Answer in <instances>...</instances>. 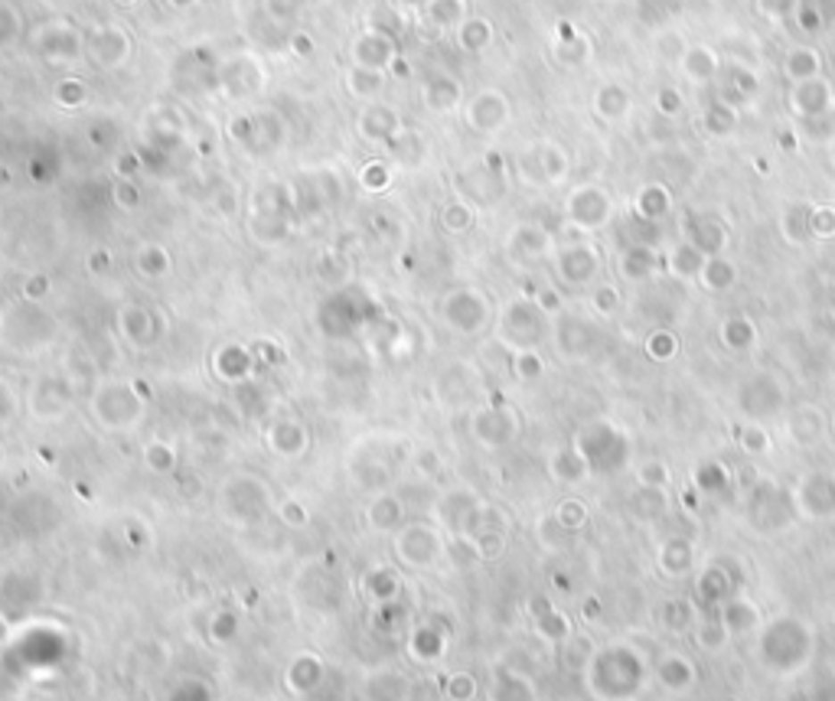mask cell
I'll return each mask as SVG.
<instances>
[{
  "mask_svg": "<svg viewBox=\"0 0 835 701\" xmlns=\"http://www.w3.org/2000/svg\"><path fill=\"white\" fill-rule=\"evenodd\" d=\"M118 330H121V336L131 342L134 350H144V346H153L161 326H157V320H153V313L147 307L128 303V307L118 310Z\"/></svg>",
  "mask_w": 835,
  "mask_h": 701,
  "instance_id": "5bb4252c",
  "label": "cell"
},
{
  "mask_svg": "<svg viewBox=\"0 0 835 701\" xmlns=\"http://www.w3.org/2000/svg\"><path fill=\"white\" fill-rule=\"evenodd\" d=\"M46 291H49V277L46 275H37L27 285V301H39V297H46Z\"/></svg>",
  "mask_w": 835,
  "mask_h": 701,
  "instance_id": "94428289",
  "label": "cell"
},
{
  "mask_svg": "<svg viewBox=\"0 0 835 701\" xmlns=\"http://www.w3.org/2000/svg\"><path fill=\"white\" fill-rule=\"evenodd\" d=\"M392 551L399 558L401 568L409 571H427L441 565L447 555V535L437 522H405L395 535H392Z\"/></svg>",
  "mask_w": 835,
  "mask_h": 701,
  "instance_id": "3957f363",
  "label": "cell"
},
{
  "mask_svg": "<svg viewBox=\"0 0 835 701\" xmlns=\"http://www.w3.org/2000/svg\"><path fill=\"white\" fill-rule=\"evenodd\" d=\"M699 277H702V285H708L712 291H724V287L734 285V265H728L724 258H712V261L702 265Z\"/></svg>",
  "mask_w": 835,
  "mask_h": 701,
  "instance_id": "f35d334b",
  "label": "cell"
},
{
  "mask_svg": "<svg viewBox=\"0 0 835 701\" xmlns=\"http://www.w3.org/2000/svg\"><path fill=\"white\" fill-rule=\"evenodd\" d=\"M503 340L513 342L516 352L532 350L542 340V307L532 301H516L503 313Z\"/></svg>",
  "mask_w": 835,
  "mask_h": 701,
  "instance_id": "8fae6325",
  "label": "cell"
},
{
  "mask_svg": "<svg viewBox=\"0 0 835 701\" xmlns=\"http://www.w3.org/2000/svg\"><path fill=\"white\" fill-rule=\"evenodd\" d=\"M484 509V499L470 490V486H451L441 490L431 502L434 522L444 529L447 539H470V532L476 525V515Z\"/></svg>",
  "mask_w": 835,
  "mask_h": 701,
  "instance_id": "8992f818",
  "label": "cell"
},
{
  "mask_svg": "<svg viewBox=\"0 0 835 701\" xmlns=\"http://www.w3.org/2000/svg\"><path fill=\"white\" fill-rule=\"evenodd\" d=\"M114 193H121V200H114V202H121L124 209H134V202H137V193H134L128 183H124V186H118Z\"/></svg>",
  "mask_w": 835,
  "mask_h": 701,
  "instance_id": "6125c7cd",
  "label": "cell"
},
{
  "mask_svg": "<svg viewBox=\"0 0 835 701\" xmlns=\"http://www.w3.org/2000/svg\"><path fill=\"white\" fill-rule=\"evenodd\" d=\"M352 59H356V66H362V69H382L395 59V43H392L385 33H379V29L362 33V37L352 43Z\"/></svg>",
  "mask_w": 835,
  "mask_h": 701,
  "instance_id": "d6986e66",
  "label": "cell"
},
{
  "mask_svg": "<svg viewBox=\"0 0 835 701\" xmlns=\"http://www.w3.org/2000/svg\"><path fill=\"white\" fill-rule=\"evenodd\" d=\"M320 679H323V663L313 653H301L294 663H291V669H287V682H291L294 692H310V689L320 685Z\"/></svg>",
  "mask_w": 835,
  "mask_h": 701,
  "instance_id": "f546056e",
  "label": "cell"
},
{
  "mask_svg": "<svg viewBox=\"0 0 835 701\" xmlns=\"http://www.w3.org/2000/svg\"><path fill=\"white\" fill-rule=\"evenodd\" d=\"M575 447L588 460L591 474H617L626 466L630 457V441L608 421H594L575 437Z\"/></svg>",
  "mask_w": 835,
  "mask_h": 701,
  "instance_id": "5b68a950",
  "label": "cell"
},
{
  "mask_svg": "<svg viewBox=\"0 0 835 701\" xmlns=\"http://www.w3.org/2000/svg\"><path fill=\"white\" fill-rule=\"evenodd\" d=\"M486 37H490V27H486L484 20H470V23L460 29V39H464L467 49H480L486 43Z\"/></svg>",
  "mask_w": 835,
  "mask_h": 701,
  "instance_id": "f5cc1de1",
  "label": "cell"
},
{
  "mask_svg": "<svg viewBox=\"0 0 835 701\" xmlns=\"http://www.w3.org/2000/svg\"><path fill=\"white\" fill-rule=\"evenodd\" d=\"M405 512H409V506L395 490H379V493H372L369 506H366V525L379 535H395L405 525Z\"/></svg>",
  "mask_w": 835,
  "mask_h": 701,
  "instance_id": "4fadbf2b",
  "label": "cell"
},
{
  "mask_svg": "<svg viewBox=\"0 0 835 701\" xmlns=\"http://www.w3.org/2000/svg\"><path fill=\"white\" fill-rule=\"evenodd\" d=\"M141 457H144V466L157 476L173 474V466H177V447H173L170 441H163V437H151V441L144 444Z\"/></svg>",
  "mask_w": 835,
  "mask_h": 701,
  "instance_id": "4dcf8cb0",
  "label": "cell"
},
{
  "mask_svg": "<svg viewBox=\"0 0 835 701\" xmlns=\"http://www.w3.org/2000/svg\"><path fill=\"white\" fill-rule=\"evenodd\" d=\"M692 565H695V548L685 539L666 541L663 548H659V568H663V574H669V578H685V574L692 571Z\"/></svg>",
  "mask_w": 835,
  "mask_h": 701,
  "instance_id": "4316f807",
  "label": "cell"
},
{
  "mask_svg": "<svg viewBox=\"0 0 835 701\" xmlns=\"http://www.w3.org/2000/svg\"><path fill=\"white\" fill-rule=\"evenodd\" d=\"M724 639H728V630H724L722 620H718V616L705 620L702 630H699V646H702V649H722Z\"/></svg>",
  "mask_w": 835,
  "mask_h": 701,
  "instance_id": "c3c4849f",
  "label": "cell"
},
{
  "mask_svg": "<svg viewBox=\"0 0 835 701\" xmlns=\"http://www.w3.org/2000/svg\"><path fill=\"white\" fill-rule=\"evenodd\" d=\"M699 598L708 600V604H724V600L731 598V578L718 565H712V568L702 574V581H699Z\"/></svg>",
  "mask_w": 835,
  "mask_h": 701,
  "instance_id": "8d00e7d4",
  "label": "cell"
},
{
  "mask_svg": "<svg viewBox=\"0 0 835 701\" xmlns=\"http://www.w3.org/2000/svg\"><path fill=\"white\" fill-rule=\"evenodd\" d=\"M656 675H659V682H663L666 689L685 692V689H692V682H695V665L689 663L685 656H666L663 663H659V669H656Z\"/></svg>",
  "mask_w": 835,
  "mask_h": 701,
  "instance_id": "f1b7e54d",
  "label": "cell"
},
{
  "mask_svg": "<svg viewBox=\"0 0 835 701\" xmlns=\"http://www.w3.org/2000/svg\"><path fill=\"white\" fill-rule=\"evenodd\" d=\"M666 614H669V616H666V623H669V630H679V633H682L685 626L692 623L695 606H692V600H685V598H682V600H673Z\"/></svg>",
  "mask_w": 835,
  "mask_h": 701,
  "instance_id": "681fc988",
  "label": "cell"
},
{
  "mask_svg": "<svg viewBox=\"0 0 835 701\" xmlns=\"http://www.w3.org/2000/svg\"><path fill=\"white\" fill-rule=\"evenodd\" d=\"M787 427H790L793 444H813V441L823 434V417H819L816 408H799L797 415L787 421Z\"/></svg>",
  "mask_w": 835,
  "mask_h": 701,
  "instance_id": "e575fe53",
  "label": "cell"
},
{
  "mask_svg": "<svg viewBox=\"0 0 835 701\" xmlns=\"http://www.w3.org/2000/svg\"><path fill=\"white\" fill-rule=\"evenodd\" d=\"M748 392H754V401H744V411H748V415H754V417L777 415L780 405H783V392L777 389V382L754 379L748 385Z\"/></svg>",
  "mask_w": 835,
  "mask_h": 701,
  "instance_id": "83f0119b",
  "label": "cell"
},
{
  "mask_svg": "<svg viewBox=\"0 0 835 701\" xmlns=\"http://www.w3.org/2000/svg\"><path fill=\"white\" fill-rule=\"evenodd\" d=\"M53 340H56V320L39 307V301H23L0 317V342L23 356L46 350Z\"/></svg>",
  "mask_w": 835,
  "mask_h": 701,
  "instance_id": "7a4b0ae2",
  "label": "cell"
},
{
  "mask_svg": "<svg viewBox=\"0 0 835 701\" xmlns=\"http://www.w3.org/2000/svg\"><path fill=\"white\" fill-rule=\"evenodd\" d=\"M350 92L352 95H360V98H376L382 92V72L379 69H362V66H356L350 72Z\"/></svg>",
  "mask_w": 835,
  "mask_h": 701,
  "instance_id": "74e56055",
  "label": "cell"
},
{
  "mask_svg": "<svg viewBox=\"0 0 835 701\" xmlns=\"http://www.w3.org/2000/svg\"><path fill=\"white\" fill-rule=\"evenodd\" d=\"M640 209H643V216H663V209H666V196L659 190H646L643 193V200H640Z\"/></svg>",
  "mask_w": 835,
  "mask_h": 701,
  "instance_id": "6f0895ef",
  "label": "cell"
},
{
  "mask_svg": "<svg viewBox=\"0 0 835 701\" xmlns=\"http://www.w3.org/2000/svg\"><path fill=\"white\" fill-rule=\"evenodd\" d=\"M740 447H744V454H764L770 447V437L764 427L757 425H748L744 431H740Z\"/></svg>",
  "mask_w": 835,
  "mask_h": 701,
  "instance_id": "816d5d0a",
  "label": "cell"
},
{
  "mask_svg": "<svg viewBox=\"0 0 835 701\" xmlns=\"http://www.w3.org/2000/svg\"><path fill=\"white\" fill-rule=\"evenodd\" d=\"M360 131H362V137H369V141H392V137L401 131V121L392 108H385V104H372L369 111L362 114Z\"/></svg>",
  "mask_w": 835,
  "mask_h": 701,
  "instance_id": "d4e9b609",
  "label": "cell"
},
{
  "mask_svg": "<svg viewBox=\"0 0 835 701\" xmlns=\"http://www.w3.org/2000/svg\"><path fill=\"white\" fill-rule=\"evenodd\" d=\"M549 474H551V480H555V483L575 486V483H581V480L591 474V466H588V460L581 457L578 447L568 444V447H558V450L551 454Z\"/></svg>",
  "mask_w": 835,
  "mask_h": 701,
  "instance_id": "44dd1931",
  "label": "cell"
},
{
  "mask_svg": "<svg viewBox=\"0 0 835 701\" xmlns=\"http://www.w3.org/2000/svg\"><path fill=\"white\" fill-rule=\"evenodd\" d=\"M718 620L724 623L728 633H748V630L757 626V610L738 598H728L722 604V616H718Z\"/></svg>",
  "mask_w": 835,
  "mask_h": 701,
  "instance_id": "836d02e7",
  "label": "cell"
},
{
  "mask_svg": "<svg viewBox=\"0 0 835 701\" xmlns=\"http://www.w3.org/2000/svg\"><path fill=\"white\" fill-rule=\"evenodd\" d=\"M646 350H649V356H653V359L666 362V359H673L675 340H673V336H666V333H659V336H649V342H646Z\"/></svg>",
  "mask_w": 835,
  "mask_h": 701,
  "instance_id": "db71d44e",
  "label": "cell"
},
{
  "mask_svg": "<svg viewBox=\"0 0 835 701\" xmlns=\"http://www.w3.org/2000/svg\"><path fill=\"white\" fill-rule=\"evenodd\" d=\"M17 27H20L17 10H10V7H4V4H0V46L17 37Z\"/></svg>",
  "mask_w": 835,
  "mask_h": 701,
  "instance_id": "11a10c76",
  "label": "cell"
},
{
  "mask_svg": "<svg viewBox=\"0 0 835 701\" xmlns=\"http://www.w3.org/2000/svg\"><path fill=\"white\" fill-rule=\"evenodd\" d=\"M128 49H131V43H128V37L118 27H102L88 39V56L95 59L102 69L121 66L124 59H128Z\"/></svg>",
  "mask_w": 835,
  "mask_h": 701,
  "instance_id": "2e32d148",
  "label": "cell"
},
{
  "mask_svg": "<svg viewBox=\"0 0 835 701\" xmlns=\"http://www.w3.org/2000/svg\"><path fill=\"white\" fill-rule=\"evenodd\" d=\"M513 372L522 382H535L542 375V359L535 350H519L513 359Z\"/></svg>",
  "mask_w": 835,
  "mask_h": 701,
  "instance_id": "bcb514c9",
  "label": "cell"
},
{
  "mask_svg": "<svg viewBox=\"0 0 835 701\" xmlns=\"http://www.w3.org/2000/svg\"><path fill=\"white\" fill-rule=\"evenodd\" d=\"M441 222H444L447 232H467V228L474 226V209L464 206V202H451L441 212Z\"/></svg>",
  "mask_w": 835,
  "mask_h": 701,
  "instance_id": "ee69618b",
  "label": "cell"
},
{
  "mask_svg": "<svg viewBox=\"0 0 835 701\" xmlns=\"http://www.w3.org/2000/svg\"><path fill=\"white\" fill-rule=\"evenodd\" d=\"M265 447L268 454H275L277 460H301L310 447V431H307L304 421H294V417H277L265 427Z\"/></svg>",
  "mask_w": 835,
  "mask_h": 701,
  "instance_id": "30bf717a",
  "label": "cell"
},
{
  "mask_svg": "<svg viewBox=\"0 0 835 701\" xmlns=\"http://www.w3.org/2000/svg\"><path fill=\"white\" fill-rule=\"evenodd\" d=\"M444 695L451 701H474L476 698V679L470 672H454L447 675Z\"/></svg>",
  "mask_w": 835,
  "mask_h": 701,
  "instance_id": "7bdbcfd3",
  "label": "cell"
},
{
  "mask_svg": "<svg viewBox=\"0 0 835 701\" xmlns=\"http://www.w3.org/2000/svg\"><path fill=\"white\" fill-rule=\"evenodd\" d=\"M832 427H835V417H832Z\"/></svg>",
  "mask_w": 835,
  "mask_h": 701,
  "instance_id": "03108f58",
  "label": "cell"
},
{
  "mask_svg": "<svg viewBox=\"0 0 835 701\" xmlns=\"http://www.w3.org/2000/svg\"><path fill=\"white\" fill-rule=\"evenodd\" d=\"M797 509L806 519H829L835 515V474H806L797 486Z\"/></svg>",
  "mask_w": 835,
  "mask_h": 701,
  "instance_id": "7c38bea8",
  "label": "cell"
},
{
  "mask_svg": "<svg viewBox=\"0 0 835 701\" xmlns=\"http://www.w3.org/2000/svg\"><path fill=\"white\" fill-rule=\"evenodd\" d=\"M630 509H633L636 519H659V515L669 509L666 490H659V486H640V490L630 496Z\"/></svg>",
  "mask_w": 835,
  "mask_h": 701,
  "instance_id": "d6a6232c",
  "label": "cell"
},
{
  "mask_svg": "<svg viewBox=\"0 0 835 701\" xmlns=\"http://www.w3.org/2000/svg\"><path fill=\"white\" fill-rule=\"evenodd\" d=\"M350 476L356 480L360 490L379 493V490H392V470L382 457H362L356 454L350 460Z\"/></svg>",
  "mask_w": 835,
  "mask_h": 701,
  "instance_id": "ffe728a7",
  "label": "cell"
},
{
  "mask_svg": "<svg viewBox=\"0 0 835 701\" xmlns=\"http://www.w3.org/2000/svg\"><path fill=\"white\" fill-rule=\"evenodd\" d=\"M568 216H571V222H578L581 228L604 226V222H608V216H610L608 193L594 190V186H588V190H578L568 200Z\"/></svg>",
  "mask_w": 835,
  "mask_h": 701,
  "instance_id": "9a60e30c",
  "label": "cell"
},
{
  "mask_svg": "<svg viewBox=\"0 0 835 701\" xmlns=\"http://www.w3.org/2000/svg\"><path fill=\"white\" fill-rule=\"evenodd\" d=\"M522 421L513 405H480L470 415V437L486 450L509 447L519 437Z\"/></svg>",
  "mask_w": 835,
  "mask_h": 701,
  "instance_id": "52a82bcc",
  "label": "cell"
},
{
  "mask_svg": "<svg viewBox=\"0 0 835 701\" xmlns=\"http://www.w3.org/2000/svg\"><path fill=\"white\" fill-rule=\"evenodd\" d=\"M118 4H121V7H131V4H134V0H118Z\"/></svg>",
  "mask_w": 835,
  "mask_h": 701,
  "instance_id": "e7e4bbea",
  "label": "cell"
},
{
  "mask_svg": "<svg viewBox=\"0 0 835 701\" xmlns=\"http://www.w3.org/2000/svg\"><path fill=\"white\" fill-rule=\"evenodd\" d=\"M555 522H558V529H565V532H578L584 522H588V506L581 499H561L558 502V509H555Z\"/></svg>",
  "mask_w": 835,
  "mask_h": 701,
  "instance_id": "ab89813d",
  "label": "cell"
},
{
  "mask_svg": "<svg viewBox=\"0 0 835 701\" xmlns=\"http://www.w3.org/2000/svg\"><path fill=\"white\" fill-rule=\"evenodd\" d=\"M362 183H366L369 190H385V186H389V170H385L382 163H369V167L362 170Z\"/></svg>",
  "mask_w": 835,
  "mask_h": 701,
  "instance_id": "9f6ffc18",
  "label": "cell"
},
{
  "mask_svg": "<svg viewBox=\"0 0 835 701\" xmlns=\"http://www.w3.org/2000/svg\"><path fill=\"white\" fill-rule=\"evenodd\" d=\"M441 454H437L434 447H418L415 454H411V470H415L421 480H434L437 474H441Z\"/></svg>",
  "mask_w": 835,
  "mask_h": 701,
  "instance_id": "b9f144b4",
  "label": "cell"
},
{
  "mask_svg": "<svg viewBox=\"0 0 835 701\" xmlns=\"http://www.w3.org/2000/svg\"><path fill=\"white\" fill-rule=\"evenodd\" d=\"M532 614H535V630H539L545 639H551V643H565L571 636L568 616L561 614V610H555L545 598L532 600Z\"/></svg>",
  "mask_w": 835,
  "mask_h": 701,
  "instance_id": "cb8c5ba5",
  "label": "cell"
},
{
  "mask_svg": "<svg viewBox=\"0 0 835 701\" xmlns=\"http://www.w3.org/2000/svg\"><path fill=\"white\" fill-rule=\"evenodd\" d=\"M10 630H13V623H10V620H7V616H4V614H0V646H4V643H7V636H10Z\"/></svg>",
  "mask_w": 835,
  "mask_h": 701,
  "instance_id": "be15d7a7",
  "label": "cell"
},
{
  "mask_svg": "<svg viewBox=\"0 0 835 701\" xmlns=\"http://www.w3.org/2000/svg\"><path fill=\"white\" fill-rule=\"evenodd\" d=\"M29 411L37 421H59L72 411V385L59 375H43L29 389Z\"/></svg>",
  "mask_w": 835,
  "mask_h": 701,
  "instance_id": "9c48e42d",
  "label": "cell"
},
{
  "mask_svg": "<svg viewBox=\"0 0 835 701\" xmlns=\"http://www.w3.org/2000/svg\"><path fill=\"white\" fill-rule=\"evenodd\" d=\"M441 313H444L447 326L460 333V336H474V333H480L490 323V303L474 287H460L454 294H447Z\"/></svg>",
  "mask_w": 835,
  "mask_h": 701,
  "instance_id": "ba28073f",
  "label": "cell"
},
{
  "mask_svg": "<svg viewBox=\"0 0 835 701\" xmlns=\"http://www.w3.org/2000/svg\"><path fill=\"white\" fill-rule=\"evenodd\" d=\"M219 375L228 382H242L248 375V369H252V356H248V350H242V346H226V350L219 352Z\"/></svg>",
  "mask_w": 835,
  "mask_h": 701,
  "instance_id": "d590c367",
  "label": "cell"
},
{
  "mask_svg": "<svg viewBox=\"0 0 835 701\" xmlns=\"http://www.w3.org/2000/svg\"><path fill=\"white\" fill-rule=\"evenodd\" d=\"M669 466L663 464V460H649V464L640 466V486H659V490H666L669 486Z\"/></svg>",
  "mask_w": 835,
  "mask_h": 701,
  "instance_id": "f907efd6",
  "label": "cell"
},
{
  "mask_svg": "<svg viewBox=\"0 0 835 701\" xmlns=\"http://www.w3.org/2000/svg\"><path fill=\"white\" fill-rule=\"evenodd\" d=\"M219 512L236 525H258L268 512H275V499L258 476L236 474L219 490Z\"/></svg>",
  "mask_w": 835,
  "mask_h": 701,
  "instance_id": "277c9868",
  "label": "cell"
},
{
  "mask_svg": "<svg viewBox=\"0 0 835 701\" xmlns=\"http://www.w3.org/2000/svg\"><path fill=\"white\" fill-rule=\"evenodd\" d=\"M88 411L98 421V427L108 431V434H131L147 417V399H144L134 382L104 379L92 392Z\"/></svg>",
  "mask_w": 835,
  "mask_h": 701,
  "instance_id": "6da1fadb",
  "label": "cell"
},
{
  "mask_svg": "<svg viewBox=\"0 0 835 701\" xmlns=\"http://www.w3.org/2000/svg\"><path fill=\"white\" fill-rule=\"evenodd\" d=\"M594 307H598L600 313L614 310V307H617V294H614V287H598V294H594Z\"/></svg>",
  "mask_w": 835,
  "mask_h": 701,
  "instance_id": "91938a15",
  "label": "cell"
},
{
  "mask_svg": "<svg viewBox=\"0 0 835 701\" xmlns=\"http://www.w3.org/2000/svg\"><path fill=\"white\" fill-rule=\"evenodd\" d=\"M17 415H20L17 389H13L7 379H0V431L13 425V421H17Z\"/></svg>",
  "mask_w": 835,
  "mask_h": 701,
  "instance_id": "f6af8a7d",
  "label": "cell"
},
{
  "mask_svg": "<svg viewBox=\"0 0 835 701\" xmlns=\"http://www.w3.org/2000/svg\"><path fill=\"white\" fill-rule=\"evenodd\" d=\"M594 268H598V258H594V248H588V245L568 248V252H561L558 255V271L565 275V281H571V285H584V281H591Z\"/></svg>",
  "mask_w": 835,
  "mask_h": 701,
  "instance_id": "484cf974",
  "label": "cell"
},
{
  "mask_svg": "<svg viewBox=\"0 0 835 701\" xmlns=\"http://www.w3.org/2000/svg\"><path fill=\"white\" fill-rule=\"evenodd\" d=\"M490 701H535V689L525 675L500 665L493 672V685H490Z\"/></svg>",
  "mask_w": 835,
  "mask_h": 701,
  "instance_id": "7402d4cb",
  "label": "cell"
},
{
  "mask_svg": "<svg viewBox=\"0 0 835 701\" xmlns=\"http://www.w3.org/2000/svg\"><path fill=\"white\" fill-rule=\"evenodd\" d=\"M444 646H447V633L434 623L415 626L409 636V653L415 656L418 663H434L437 656L444 653Z\"/></svg>",
  "mask_w": 835,
  "mask_h": 701,
  "instance_id": "603a6c76",
  "label": "cell"
},
{
  "mask_svg": "<svg viewBox=\"0 0 835 701\" xmlns=\"http://www.w3.org/2000/svg\"><path fill=\"white\" fill-rule=\"evenodd\" d=\"M813 228H816L819 235H832V232H835V212H832V209H816V216H813Z\"/></svg>",
  "mask_w": 835,
  "mask_h": 701,
  "instance_id": "680465c9",
  "label": "cell"
},
{
  "mask_svg": "<svg viewBox=\"0 0 835 701\" xmlns=\"http://www.w3.org/2000/svg\"><path fill=\"white\" fill-rule=\"evenodd\" d=\"M134 261H137V271H141L144 277H151V281H161L163 275H170V268H173L167 248L153 245V242H147V245L137 248Z\"/></svg>",
  "mask_w": 835,
  "mask_h": 701,
  "instance_id": "1f68e13d",
  "label": "cell"
},
{
  "mask_svg": "<svg viewBox=\"0 0 835 701\" xmlns=\"http://www.w3.org/2000/svg\"><path fill=\"white\" fill-rule=\"evenodd\" d=\"M275 515L281 522H285L287 529H304L307 522H310V512H307V506L301 499H294V496H287V499H277L275 502Z\"/></svg>",
  "mask_w": 835,
  "mask_h": 701,
  "instance_id": "60d3db41",
  "label": "cell"
},
{
  "mask_svg": "<svg viewBox=\"0 0 835 701\" xmlns=\"http://www.w3.org/2000/svg\"><path fill=\"white\" fill-rule=\"evenodd\" d=\"M724 342L731 350H748L754 342V326L748 320H728L724 323Z\"/></svg>",
  "mask_w": 835,
  "mask_h": 701,
  "instance_id": "7dc6e473",
  "label": "cell"
},
{
  "mask_svg": "<svg viewBox=\"0 0 835 701\" xmlns=\"http://www.w3.org/2000/svg\"><path fill=\"white\" fill-rule=\"evenodd\" d=\"M362 695H366V701H409L411 682L395 669H376L366 675Z\"/></svg>",
  "mask_w": 835,
  "mask_h": 701,
  "instance_id": "e0dca14e",
  "label": "cell"
},
{
  "mask_svg": "<svg viewBox=\"0 0 835 701\" xmlns=\"http://www.w3.org/2000/svg\"><path fill=\"white\" fill-rule=\"evenodd\" d=\"M362 590L372 604H395L401 598V574L399 568L392 565H372L366 574H362Z\"/></svg>",
  "mask_w": 835,
  "mask_h": 701,
  "instance_id": "ac0fdd59",
  "label": "cell"
}]
</instances>
